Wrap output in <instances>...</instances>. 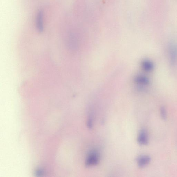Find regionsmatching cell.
Instances as JSON below:
<instances>
[{
  "label": "cell",
  "mask_w": 177,
  "mask_h": 177,
  "mask_svg": "<svg viewBox=\"0 0 177 177\" xmlns=\"http://www.w3.org/2000/svg\"><path fill=\"white\" fill-rule=\"evenodd\" d=\"M135 80L137 84L143 85H148L150 82L149 78L143 75H139L136 76Z\"/></svg>",
  "instance_id": "obj_7"
},
{
  "label": "cell",
  "mask_w": 177,
  "mask_h": 177,
  "mask_svg": "<svg viewBox=\"0 0 177 177\" xmlns=\"http://www.w3.org/2000/svg\"><path fill=\"white\" fill-rule=\"evenodd\" d=\"M138 143L141 145H146L149 143V138L148 133L145 129H143L139 132L138 137Z\"/></svg>",
  "instance_id": "obj_3"
},
{
  "label": "cell",
  "mask_w": 177,
  "mask_h": 177,
  "mask_svg": "<svg viewBox=\"0 0 177 177\" xmlns=\"http://www.w3.org/2000/svg\"><path fill=\"white\" fill-rule=\"evenodd\" d=\"M170 63L171 65L174 66L177 62V45L171 43L169 47Z\"/></svg>",
  "instance_id": "obj_2"
},
{
  "label": "cell",
  "mask_w": 177,
  "mask_h": 177,
  "mask_svg": "<svg viewBox=\"0 0 177 177\" xmlns=\"http://www.w3.org/2000/svg\"><path fill=\"white\" fill-rule=\"evenodd\" d=\"M160 112V116L163 119L165 120L167 119V111L164 107H161Z\"/></svg>",
  "instance_id": "obj_8"
},
{
  "label": "cell",
  "mask_w": 177,
  "mask_h": 177,
  "mask_svg": "<svg viewBox=\"0 0 177 177\" xmlns=\"http://www.w3.org/2000/svg\"><path fill=\"white\" fill-rule=\"evenodd\" d=\"M142 67L147 72L152 71L154 68V65L152 62L149 60H145L141 63Z\"/></svg>",
  "instance_id": "obj_6"
},
{
  "label": "cell",
  "mask_w": 177,
  "mask_h": 177,
  "mask_svg": "<svg viewBox=\"0 0 177 177\" xmlns=\"http://www.w3.org/2000/svg\"><path fill=\"white\" fill-rule=\"evenodd\" d=\"M151 158L148 155H144L138 158V164L140 168H144L149 164L151 162Z\"/></svg>",
  "instance_id": "obj_5"
},
{
  "label": "cell",
  "mask_w": 177,
  "mask_h": 177,
  "mask_svg": "<svg viewBox=\"0 0 177 177\" xmlns=\"http://www.w3.org/2000/svg\"><path fill=\"white\" fill-rule=\"evenodd\" d=\"M36 28L40 32L44 30L43 13L42 10L39 11L37 15L36 21Z\"/></svg>",
  "instance_id": "obj_4"
},
{
  "label": "cell",
  "mask_w": 177,
  "mask_h": 177,
  "mask_svg": "<svg viewBox=\"0 0 177 177\" xmlns=\"http://www.w3.org/2000/svg\"><path fill=\"white\" fill-rule=\"evenodd\" d=\"M100 156L98 151L96 150L90 152L88 154L85 160V165L87 167L95 166L99 163Z\"/></svg>",
  "instance_id": "obj_1"
}]
</instances>
